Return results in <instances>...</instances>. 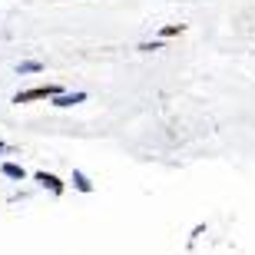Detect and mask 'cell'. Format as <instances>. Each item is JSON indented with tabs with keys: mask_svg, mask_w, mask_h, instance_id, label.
Here are the masks:
<instances>
[{
	"mask_svg": "<svg viewBox=\"0 0 255 255\" xmlns=\"http://www.w3.org/2000/svg\"><path fill=\"white\" fill-rule=\"evenodd\" d=\"M63 90H60L57 83H47V86H33V90H23V93L13 96V103H33V100H53V96H60Z\"/></svg>",
	"mask_w": 255,
	"mask_h": 255,
	"instance_id": "6da1fadb",
	"label": "cell"
},
{
	"mask_svg": "<svg viewBox=\"0 0 255 255\" xmlns=\"http://www.w3.org/2000/svg\"><path fill=\"white\" fill-rule=\"evenodd\" d=\"M33 179H37L43 189H50L53 196H63V182H60L53 172H43V169H40V172H33Z\"/></svg>",
	"mask_w": 255,
	"mask_h": 255,
	"instance_id": "7a4b0ae2",
	"label": "cell"
},
{
	"mask_svg": "<svg viewBox=\"0 0 255 255\" xmlns=\"http://www.w3.org/2000/svg\"><path fill=\"white\" fill-rule=\"evenodd\" d=\"M86 100V93H60V96H53V106H76V103H83Z\"/></svg>",
	"mask_w": 255,
	"mask_h": 255,
	"instance_id": "3957f363",
	"label": "cell"
},
{
	"mask_svg": "<svg viewBox=\"0 0 255 255\" xmlns=\"http://www.w3.org/2000/svg\"><path fill=\"white\" fill-rule=\"evenodd\" d=\"M0 172H3V176H7V179H27V169H23V166H17V162H3V166H0Z\"/></svg>",
	"mask_w": 255,
	"mask_h": 255,
	"instance_id": "277c9868",
	"label": "cell"
},
{
	"mask_svg": "<svg viewBox=\"0 0 255 255\" xmlns=\"http://www.w3.org/2000/svg\"><path fill=\"white\" fill-rule=\"evenodd\" d=\"M17 73H20V76H30V73H43V63H37V60H27V63H20V66H17Z\"/></svg>",
	"mask_w": 255,
	"mask_h": 255,
	"instance_id": "5b68a950",
	"label": "cell"
},
{
	"mask_svg": "<svg viewBox=\"0 0 255 255\" xmlns=\"http://www.w3.org/2000/svg\"><path fill=\"white\" fill-rule=\"evenodd\" d=\"M73 186H76L80 192H93V182L86 179V176H83L80 169H73Z\"/></svg>",
	"mask_w": 255,
	"mask_h": 255,
	"instance_id": "8992f818",
	"label": "cell"
},
{
	"mask_svg": "<svg viewBox=\"0 0 255 255\" xmlns=\"http://www.w3.org/2000/svg\"><path fill=\"white\" fill-rule=\"evenodd\" d=\"M182 30H186V23H169V27H162V37H179Z\"/></svg>",
	"mask_w": 255,
	"mask_h": 255,
	"instance_id": "52a82bcc",
	"label": "cell"
},
{
	"mask_svg": "<svg viewBox=\"0 0 255 255\" xmlns=\"http://www.w3.org/2000/svg\"><path fill=\"white\" fill-rule=\"evenodd\" d=\"M139 50H146V53H152V50H162V40H152V43H139Z\"/></svg>",
	"mask_w": 255,
	"mask_h": 255,
	"instance_id": "ba28073f",
	"label": "cell"
}]
</instances>
